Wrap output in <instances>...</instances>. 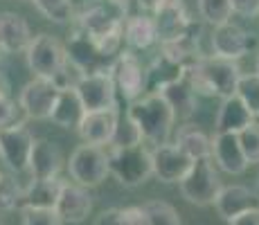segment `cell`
Wrapping results in <instances>:
<instances>
[{
    "label": "cell",
    "instance_id": "9",
    "mask_svg": "<svg viewBox=\"0 0 259 225\" xmlns=\"http://www.w3.org/2000/svg\"><path fill=\"white\" fill-rule=\"evenodd\" d=\"M34 144H36V138H34V133L29 131V126L25 122H18L14 126L0 131V158L7 164L9 171H29Z\"/></svg>",
    "mask_w": 259,
    "mask_h": 225
},
{
    "label": "cell",
    "instance_id": "23",
    "mask_svg": "<svg viewBox=\"0 0 259 225\" xmlns=\"http://www.w3.org/2000/svg\"><path fill=\"white\" fill-rule=\"evenodd\" d=\"M252 122H255L252 113L248 111L246 104L235 95V97L221 102V108H219V113H217V122H214V133L239 135L241 131H246Z\"/></svg>",
    "mask_w": 259,
    "mask_h": 225
},
{
    "label": "cell",
    "instance_id": "48",
    "mask_svg": "<svg viewBox=\"0 0 259 225\" xmlns=\"http://www.w3.org/2000/svg\"><path fill=\"white\" fill-rule=\"evenodd\" d=\"M0 225H3V223H0Z\"/></svg>",
    "mask_w": 259,
    "mask_h": 225
},
{
    "label": "cell",
    "instance_id": "17",
    "mask_svg": "<svg viewBox=\"0 0 259 225\" xmlns=\"http://www.w3.org/2000/svg\"><path fill=\"white\" fill-rule=\"evenodd\" d=\"M63 223H83L93 212V196L86 187L72 183V180H63V189L61 196H59L57 209Z\"/></svg>",
    "mask_w": 259,
    "mask_h": 225
},
{
    "label": "cell",
    "instance_id": "6",
    "mask_svg": "<svg viewBox=\"0 0 259 225\" xmlns=\"http://www.w3.org/2000/svg\"><path fill=\"white\" fill-rule=\"evenodd\" d=\"M217 164L212 158L205 160H196L192 167V171L187 173V178L183 180L178 187H181L183 198L189 205H196V207H207L214 205L221 194L223 185H221V176L217 171Z\"/></svg>",
    "mask_w": 259,
    "mask_h": 225
},
{
    "label": "cell",
    "instance_id": "41",
    "mask_svg": "<svg viewBox=\"0 0 259 225\" xmlns=\"http://www.w3.org/2000/svg\"><path fill=\"white\" fill-rule=\"evenodd\" d=\"M124 225H147L142 207H124Z\"/></svg>",
    "mask_w": 259,
    "mask_h": 225
},
{
    "label": "cell",
    "instance_id": "7",
    "mask_svg": "<svg viewBox=\"0 0 259 225\" xmlns=\"http://www.w3.org/2000/svg\"><path fill=\"white\" fill-rule=\"evenodd\" d=\"M25 61H27V68L34 77L54 79L68 61L66 45L52 34H38L29 43L27 52H25Z\"/></svg>",
    "mask_w": 259,
    "mask_h": 225
},
{
    "label": "cell",
    "instance_id": "24",
    "mask_svg": "<svg viewBox=\"0 0 259 225\" xmlns=\"http://www.w3.org/2000/svg\"><path fill=\"white\" fill-rule=\"evenodd\" d=\"M124 43L128 45V50H149L151 45L158 43V29L153 16L144 12H138L133 16H128L124 21Z\"/></svg>",
    "mask_w": 259,
    "mask_h": 225
},
{
    "label": "cell",
    "instance_id": "16",
    "mask_svg": "<svg viewBox=\"0 0 259 225\" xmlns=\"http://www.w3.org/2000/svg\"><path fill=\"white\" fill-rule=\"evenodd\" d=\"M212 160L221 171L230 173V176H241L250 167L246 153H243L241 142H239V135H232V133H214Z\"/></svg>",
    "mask_w": 259,
    "mask_h": 225
},
{
    "label": "cell",
    "instance_id": "26",
    "mask_svg": "<svg viewBox=\"0 0 259 225\" xmlns=\"http://www.w3.org/2000/svg\"><path fill=\"white\" fill-rule=\"evenodd\" d=\"M176 144L194 162L212 158V138L196 124H183L176 133Z\"/></svg>",
    "mask_w": 259,
    "mask_h": 225
},
{
    "label": "cell",
    "instance_id": "13",
    "mask_svg": "<svg viewBox=\"0 0 259 225\" xmlns=\"http://www.w3.org/2000/svg\"><path fill=\"white\" fill-rule=\"evenodd\" d=\"M151 160H153V176L165 185H181L194 167V160L176 142L153 147Z\"/></svg>",
    "mask_w": 259,
    "mask_h": 225
},
{
    "label": "cell",
    "instance_id": "39",
    "mask_svg": "<svg viewBox=\"0 0 259 225\" xmlns=\"http://www.w3.org/2000/svg\"><path fill=\"white\" fill-rule=\"evenodd\" d=\"M95 225H124V209L122 207L104 209V212L97 216Z\"/></svg>",
    "mask_w": 259,
    "mask_h": 225
},
{
    "label": "cell",
    "instance_id": "21",
    "mask_svg": "<svg viewBox=\"0 0 259 225\" xmlns=\"http://www.w3.org/2000/svg\"><path fill=\"white\" fill-rule=\"evenodd\" d=\"M185 77H187L185 66H181V63L165 57L162 52H158V57L147 68V95H160L162 90L183 81Z\"/></svg>",
    "mask_w": 259,
    "mask_h": 225
},
{
    "label": "cell",
    "instance_id": "44",
    "mask_svg": "<svg viewBox=\"0 0 259 225\" xmlns=\"http://www.w3.org/2000/svg\"><path fill=\"white\" fill-rule=\"evenodd\" d=\"M136 3H138V7H140L142 12H151V16H153V12H156L165 0H136Z\"/></svg>",
    "mask_w": 259,
    "mask_h": 225
},
{
    "label": "cell",
    "instance_id": "43",
    "mask_svg": "<svg viewBox=\"0 0 259 225\" xmlns=\"http://www.w3.org/2000/svg\"><path fill=\"white\" fill-rule=\"evenodd\" d=\"M12 97V81H9L7 72L0 70V99H9Z\"/></svg>",
    "mask_w": 259,
    "mask_h": 225
},
{
    "label": "cell",
    "instance_id": "1",
    "mask_svg": "<svg viewBox=\"0 0 259 225\" xmlns=\"http://www.w3.org/2000/svg\"><path fill=\"white\" fill-rule=\"evenodd\" d=\"M241 68L237 61L219 57H203L187 70V79L192 88L198 95H210V97L230 99L237 95L239 81H241Z\"/></svg>",
    "mask_w": 259,
    "mask_h": 225
},
{
    "label": "cell",
    "instance_id": "47",
    "mask_svg": "<svg viewBox=\"0 0 259 225\" xmlns=\"http://www.w3.org/2000/svg\"><path fill=\"white\" fill-rule=\"evenodd\" d=\"M257 194H259V180H257Z\"/></svg>",
    "mask_w": 259,
    "mask_h": 225
},
{
    "label": "cell",
    "instance_id": "45",
    "mask_svg": "<svg viewBox=\"0 0 259 225\" xmlns=\"http://www.w3.org/2000/svg\"><path fill=\"white\" fill-rule=\"evenodd\" d=\"M257 74H259V54H257Z\"/></svg>",
    "mask_w": 259,
    "mask_h": 225
},
{
    "label": "cell",
    "instance_id": "2",
    "mask_svg": "<svg viewBox=\"0 0 259 225\" xmlns=\"http://www.w3.org/2000/svg\"><path fill=\"white\" fill-rule=\"evenodd\" d=\"M126 113L138 124L144 142H151L156 147L167 144L178 117L176 111L171 108V104L162 95H144L142 99L133 102L126 108Z\"/></svg>",
    "mask_w": 259,
    "mask_h": 225
},
{
    "label": "cell",
    "instance_id": "5",
    "mask_svg": "<svg viewBox=\"0 0 259 225\" xmlns=\"http://www.w3.org/2000/svg\"><path fill=\"white\" fill-rule=\"evenodd\" d=\"M108 160H111V176H115L117 183L124 187H140L153 176L151 151L144 144L128 149H111Z\"/></svg>",
    "mask_w": 259,
    "mask_h": 225
},
{
    "label": "cell",
    "instance_id": "34",
    "mask_svg": "<svg viewBox=\"0 0 259 225\" xmlns=\"http://www.w3.org/2000/svg\"><path fill=\"white\" fill-rule=\"evenodd\" d=\"M237 97L248 106L252 117H259V74L257 72L243 74L237 88Z\"/></svg>",
    "mask_w": 259,
    "mask_h": 225
},
{
    "label": "cell",
    "instance_id": "35",
    "mask_svg": "<svg viewBox=\"0 0 259 225\" xmlns=\"http://www.w3.org/2000/svg\"><path fill=\"white\" fill-rule=\"evenodd\" d=\"M239 142H241L248 162L250 164L259 162V122H252L246 131L239 133Z\"/></svg>",
    "mask_w": 259,
    "mask_h": 225
},
{
    "label": "cell",
    "instance_id": "36",
    "mask_svg": "<svg viewBox=\"0 0 259 225\" xmlns=\"http://www.w3.org/2000/svg\"><path fill=\"white\" fill-rule=\"evenodd\" d=\"M83 77H86V74H83L81 70L74 66L72 61H66V66L59 70V74L52 79V81L57 83V88L63 93V90H77V86L81 83Z\"/></svg>",
    "mask_w": 259,
    "mask_h": 225
},
{
    "label": "cell",
    "instance_id": "38",
    "mask_svg": "<svg viewBox=\"0 0 259 225\" xmlns=\"http://www.w3.org/2000/svg\"><path fill=\"white\" fill-rule=\"evenodd\" d=\"M18 111H21V106H18L12 97L0 99V131H3V128L14 126V124H18V119H16Z\"/></svg>",
    "mask_w": 259,
    "mask_h": 225
},
{
    "label": "cell",
    "instance_id": "20",
    "mask_svg": "<svg viewBox=\"0 0 259 225\" xmlns=\"http://www.w3.org/2000/svg\"><path fill=\"white\" fill-rule=\"evenodd\" d=\"M0 41H3V54H21L27 52L34 34L21 14L0 12Z\"/></svg>",
    "mask_w": 259,
    "mask_h": 225
},
{
    "label": "cell",
    "instance_id": "19",
    "mask_svg": "<svg viewBox=\"0 0 259 225\" xmlns=\"http://www.w3.org/2000/svg\"><path fill=\"white\" fill-rule=\"evenodd\" d=\"M119 122V111H99L86 113L83 122L79 124L77 133L83 140V144H95V147H111L115 138V128Z\"/></svg>",
    "mask_w": 259,
    "mask_h": 225
},
{
    "label": "cell",
    "instance_id": "46",
    "mask_svg": "<svg viewBox=\"0 0 259 225\" xmlns=\"http://www.w3.org/2000/svg\"><path fill=\"white\" fill-rule=\"evenodd\" d=\"M0 54H3V41H0Z\"/></svg>",
    "mask_w": 259,
    "mask_h": 225
},
{
    "label": "cell",
    "instance_id": "25",
    "mask_svg": "<svg viewBox=\"0 0 259 225\" xmlns=\"http://www.w3.org/2000/svg\"><path fill=\"white\" fill-rule=\"evenodd\" d=\"M63 189V180H34L25 187L23 198V212L25 209H57L59 196Z\"/></svg>",
    "mask_w": 259,
    "mask_h": 225
},
{
    "label": "cell",
    "instance_id": "33",
    "mask_svg": "<svg viewBox=\"0 0 259 225\" xmlns=\"http://www.w3.org/2000/svg\"><path fill=\"white\" fill-rule=\"evenodd\" d=\"M142 142H144V138H142L140 128H138V124L131 119V115L126 111L119 113V122H117L111 149H128V147H138Z\"/></svg>",
    "mask_w": 259,
    "mask_h": 225
},
{
    "label": "cell",
    "instance_id": "12",
    "mask_svg": "<svg viewBox=\"0 0 259 225\" xmlns=\"http://www.w3.org/2000/svg\"><path fill=\"white\" fill-rule=\"evenodd\" d=\"M153 21L158 29V43H176L185 38L194 27V21L189 16L185 0H165L160 7L153 12Z\"/></svg>",
    "mask_w": 259,
    "mask_h": 225
},
{
    "label": "cell",
    "instance_id": "29",
    "mask_svg": "<svg viewBox=\"0 0 259 225\" xmlns=\"http://www.w3.org/2000/svg\"><path fill=\"white\" fill-rule=\"evenodd\" d=\"M34 7L41 12V16H46L50 23L57 25H68L74 23V3L72 0H32Z\"/></svg>",
    "mask_w": 259,
    "mask_h": 225
},
{
    "label": "cell",
    "instance_id": "31",
    "mask_svg": "<svg viewBox=\"0 0 259 225\" xmlns=\"http://www.w3.org/2000/svg\"><path fill=\"white\" fill-rule=\"evenodd\" d=\"M25 187L12 173H0V212H16L23 209Z\"/></svg>",
    "mask_w": 259,
    "mask_h": 225
},
{
    "label": "cell",
    "instance_id": "32",
    "mask_svg": "<svg viewBox=\"0 0 259 225\" xmlns=\"http://www.w3.org/2000/svg\"><path fill=\"white\" fill-rule=\"evenodd\" d=\"M147 225H183L181 214L167 201H147L142 205Z\"/></svg>",
    "mask_w": 259,
    "mask_h": 225
},
{
    "label": "cell",
    "instance_id": "30",
    "mask_svg": "<svg viewBox=\"0 0 259 225\" xmlns=\"http://www.w3.org/2000/svg\"><path fill=\"white\" fill-rule=\"evenodd\" d=\"M196 7L201 18L212 27H219V25H226L232 21V0H196Z\"/></svg>",
    "mask_w": 259,
    "mask_h": 225
},
{
    "label": "cell",
    "instance_id": "11",
    "mask_svg": "<svg viewBox=\"0 0 259 225\" xmlns=\"http://www.w3.org/2000/svg\"><path fill=\"white\" fill-rule=\"evenodd\" d=\"M66 52H68V61H72L74 66L81 70L83 74H99V72H111L115 59L106 57L104 50L97 45V41H93L88 34L74 29L66 43Z\"/></svg>",
    "mask_w": 259,
    "mask_h": 225
},
{
    "label": "cell",
    "instance_id": "28",
    "mask_svg": "<svg viewBox=\"0 0 259 225\" xmlns=\"http://www.w3.org/2000/svg\"><path fill=\"white\" fill-rule=\"evenodd\" d=\"M160 95L171 104V108L176 111L178 117H192L198 108V93L192 88L187 77L183 79V81L169 86L167 90H162Z\"/></svg>",
    "mask_w": 259,
    "mask_h": 225
},
{
    "label": "cell",
    "instance_id": "42",
    "mask_svg": "<svg viewBox=\"0 0 259 225\" xmlns=\"http://www.w3.org/2000/svg\"><path fill=\"white\" fill-rule=\"evenodd\" d=\"M228 225H259V209H250V212L237 216L235 221H230Z\"/></svg>",
    "mask_w": 259,
    "mask_h": 225
},
{
    "label": "cell",
    "instance_id": "3",
    "mask_svg": "<svg viewBox=\"0 0 259 225\" xmlns=\"http://www.w3.org/2000/svg\"><path fill=\"white\" fill-rule=\"evenodd\" d=\"M126 14L111 0H86L74 14V29L104 43L113 36H124Z\"/></svg>",
    "mask_w": 259,
    "mask_h": 225
},
{
    "label": "cell",
    "instance_id": "15",
    "mask_svg": "<svg viewBox=\"0 0 259 225\" xmlns=\"http://www.w3.org/2000/svg\"><path fill=\"white\" fill-rule=\"evenodd\" d=\"M252 48H255V38H252V34H248L241 25L230 21L226 25L212 27V34H210L212 57L228 59V61H239V59L246 57Z\"/></svg>",
    "mask_w": 259,
    "mask_h": 225
},
{
    "label": "cell",
    "instance_id": "40",
    "mask_svg": "<svg viewBox=\"0 0 259 225\" xmlns=\"http://www.w3.org/2000/svg\"><path fill=\"white\" fill-rule=\"evenodd\" d=\"M232 9L239 16H259V0H232Z\"/></svg>",
    "mask_w": 259,
    "mask_h": 225
},
{
    "label": "cell",
    "instance_id": "37",
    "mask_svg": "<svg viewBox=\"0 0 259 225\" xmlns=\"http://www.w3.org/2000/svg\"><path fill=\"white\" fill-rule=\"evenodd\" d=\"M23 225H63L54 209H25Z\"/></svg>",
    "mask_w": 259,
    "mask_h": 225
},
{
    "label": "cell",
    "instance_id": "22",
    "mask_svg": "<svg viewBox=\"0 0 259 225\" xmlns=\"http://www.w3.org/2000/svg\"><path fill=\"white\" fill-rule=\"evenodd\" d=\"M63 169V153L50 140H36L29 160V173L34 180H52L59 178V171Z\"/></svg>",
    "mask_w": 259,
    "mask_h": 225
},
{
    "label": "cell",
    "instance_id": "14",
    "mask_svg": "<svg viewBox=\"0 0 259 225\" xmlns=\"http://www.w3.org/2000/svg\"><path fill=\"white\" fill-rule=\"evenodd\" d=\"M77 95L81 99L86 113H99V111H117V90L111 72L99 74H86L81 83L77 86Z\"/></svg>",
    "mask_w": 259,
    "mask_h": 225
},
{
    "label": "cell",
    "instance_id": "10",
    "mask_svg": "<svg viewBox=\"0 0 259 225\" xmlns=\"http://www.w3.org/2000/svg\"><path fill=\"white\" fill-rule=\"evenodd\" d=\"M59 95H61V90L57 88L52 79L34 77L18 93V106L27 119H36V122L38 119H50L59 102Z\"/></svg>",
    "mask_w": 259,
    "mask_h": 225
},
{
    "label": "cell",
    "instance_id": "4",
    "mask_svg": "<svg viewBox=\"0 0 259 225\" xmlns=\"http://www.w3.org/2000/svg\"><path fill=\"white\" fill-rule=\"evenodd\" d=\"M68 173H70L72 183L86 189L99 187L111 176L108 151L104 147H95V144H79L68 160Z\"/></svg>",
    "mask_w": 259,
    "mask_h": 225
},
{
    "label": "cell",
    "instance_id": "18",
    "mask_svg": "<svg viewBox=\"0 0 259 225\" xmlns=\"http://www.w3.org/2000/svg\"><path fill=\"white\" fill-rule=\"evenodd\" d=\"M214 207L223 221L230 223L250 209H259V194L252 192L250 187H243V185H228L221 189Z\"/></svg>",
    "mask_w": 259,
    "mask_h": 225
},
{
    "label": "cell",
    "instance_id": "27",
    "mask_svg": "<svg viewBox=\"0 0 259 225\" xmlns=\"http://www.w3.org/2000/svg\"><path fill=\"white\" fill-rule=\"evenodd\" d=\"M86 117V108H83L81 99H79L77 90H63L59 95V102L52 111V122L61 128H74L77 131L79 124Z\"/></svg>",
    "mask_w": 259,
    "mask_h": 225
},
{
    "label": "cell",
    "instance_id": "8",
    "mask_svg": "<svg viewBox=\"0 0 259 225\" xmlns=\"http://www.w3.org/2000/svg\"><path fill=\"white\" fill-rule=\"evenodd\" d=\"M111 74L115 81L117 97L128 102V106L147 95V68L131 50H124L115 59Z\"/></svg>",
    "mask_w": 259,
    "mask_h": 225
}]
</instances>
